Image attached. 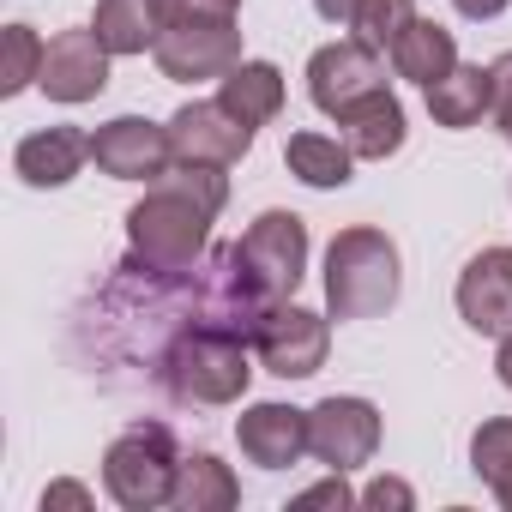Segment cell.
<instances>
[{
	"instance_id": "cell-1",
	"label": "cell",
	"mask_w": 512,
	"mask_h": 512,
	"mask_svg": "<svg viewBox=\"0 0 512 512\" xmlns=\"http://www.w3.org/2000/svg\"><path fill=\"white\" fill-rule=\"evenodd\" d=\"M211 205L193 199L175 175L151 181V193L127 211V247L133 260L127 272H145V278H187L199 266V253L211 247Z\"/></svg>"
},
{
	"instance_id": "cell-2",
	"label": "cell",
	"mask_w": 512,
	"mask_h": 512,
	"mask_svg": "<svg viewBox=\"0 0 512 512\" xmlns=\"http://www.w3.org/2000/svg\"><path fill=\"white\" fill-rule=\"evenodd\" d=\"M404 266H398V241L374 223H350L326 247V308L332 320H374L398 302Z\"/></svg>"
},
{
	"instance_id": "cell-3",
	"label": "cell",
	"mask_w": 512,
	"mask_h": 512,
	"mask_svg": "<svg viewBox=\"0 0 512 512\" xmlns=\"http://www.w3.org/2000/svg\"><path fill=\"white\" fill-rule=\"evenodd\" d=\"M157 380L175 404H235L253 380V362H247V338L223 332V326H181L175 344L157 356Z\"/></svg>"
},
{
	"instance_id": "cell-4",
	"label": "cell",
	"mask_w": 512,
	"mask_h": 512,
	"mask_svg": "<svg viewBox=\"0 0 512 512\" xmlns=\"http://www.w3.org/2000/svg\"><path fill=\"white\" fill-rule=\"evenodd\" d=\"M175 476H181V452H175V434L163 422H133L103 452V488L127 512L169 506L175 500Z\"/></svg>"
},
{
	"instance_id": "cell-5",
	"label": "cell",
	"mask_w": 512,
	"mask_h": 512,
	"mask_svg": "<svg viewBox=\"0 0 512 512\" xmlns=\"http://www.w3.org/2000/svg\"><path fill=\"white\" fill-rule=\"evenodd\" d=\"M235 247V260L241 272L253 278V290H260L266 302H290L302 272H308V223L296 211H260L253 217V229Z\"/></svg>"
},
{
	"instance_id": "cell-6",
	"label": "cell",
	"mask_w": 512,
	"mask_h": 512,
	"mask_svg": "<svg viewBox=\"0 0 512 512\" xmlns=\"http://www.w3.org/2000/svg\"><path fill=\"white\" fill-rule=\"evenodd\" d=\"M151 61H157V73L175 79V85L223 79V73L241 61V31H235V19H163Z\"/></svg>"
},
{
	"instance_id": "cell-7",
	"label": "cell",
	"mask_w": 512,
	"mask_h": 512,
	"mask_svg": "<svg viewBox=\"0 0 512 512\" xmlns=\"http://www.w3.org/2000/svg\"><path fill=\"white\" fill-rule=\"evenodd\" d=\"M253 350H260L266 374H278V380H308V374L326 368L332 326H326V314H314V308L278 302V308L260 320V332H253Z\"/></svg>"
},
{
	"instance_id": "cell-8",
	"label": "cell",
	"mask_w": 512,
	"mask_h": 512,
	"mask_svg": "<svg viewBox=\"0 0 512 512\" xmlns=\"http://www.w3.org/2000/svg\"><path fill=\"white\" fill-rule=\"evenodd\" d=\"M308 452L326 470H356L380 452V410L368 398H320L308 410Z\"/></svg>"
},
{
	"instance_id": "cell-9",
	"label": "cell",
	"mask_w": 512,
	"mask_h": 512,
	"mask_svg": "<svg viewBox=\"0 0 512 512\" xmlns=\"http://www.w3.org/2000/svg\"><path fill=\"white\" fill-rule=\"evenodd\" d=\"M91 163L115 181H163L175 169L169 127H157L145 115H115L91 133Z\"/></svg>"
},
{
	"instance_id": "cell-10",
	"label": "cell",
	"mask_w": 512,
	"mask_h": 512,
	"mask_svg": "<svg viewBox=\"0 0 512 512\" xmlns=\"http://www.w3.org/2000/svg\"><path fill=\"white\" fill-rule=\"evenodd\" d=\"M253 133L260 127H247L241 115H229L217 97L211 103H181L169 115V151L175 163H241L253 151Z\"/></svg>"
},
{
	"instance_id": "cell-11",
	"label": "cell",
	"mask_w": 512,
	"mask_h": 512,
	"mask_svg": "<svg viewBox=\"0 0 512 512\" xmlns=\"http://www.w3.org/2000/svg\"><path fill=\"white\" fill-rule=\"evenodd\" d=\"M386 85V67H380V49H368V43H326V49H314V61H308V97H314V109L320 115H344L350 103H362L368 91H380Z\"/></svg>"
},
{
	"instance_id": "cell-12",
	"label": "cell",
	"mask_w": 512,
	"mask_h": 512,
	"mask_svg": "<svg viewBox=\"0 0 512 512\" xmlns=\"http://www.w3.org/2000/svg\"><path fill=\"white\" fill-rule=\"evenodd\" d=\"M458 320L482 338H512V247H482L458 272Z\"/></svg>"
},
{
	"instance_id": "cell-13",
	"label": "cell",
	"mask_w": 512,
	"mask_h": 512,
	"mask_svg": "<svg viewBox=\"0 0 512 512\" xmlns=\"http://www.w3.org/2000/svg\"><path fill=\"white\" fill-rule=\"evenodd\" d=\"M109 49H103V37L85 25V31H61V37H49V55H43V97H55V103H91V97H103V85H109Z\"/></svg>"
},
{
	"instance_id": "cell-14",
	"label": "cell",
	"mask_w": 512,
	"mask_h": 512,
	"mask_svg": "<svg viewBox=\"0 0 512 512\" xmlns=\"http://www.w3.org/2000/svg\"><path fill=\"white\" fill-rule=\"evenodd\" d=\"M235 446L260 470H290L308 452V410H296V404H247L235 416Z\"/></svg>"
},
{
	"instance_id": "cell-15",
	"label": "cell",
	"mask_w": 512,
	"mask_h": 512,
	"mask_svg": "<svg viewBox=\"0 0 512 512\" xmlns=\"http://www.w3.org/2000/svg\"><path fill=\"white\" fill-rule=\"evenodd\" d=\"M404 103L380 85V91H368L362 103H350L344 115H338V139L356 151V163H386V157H398L404 151Z\"/></svg>"
},
{
	"instance_id": "cell-16",
	"label": "cell",
	"mask_w": 512,
	"mask_h": 512,
	"mask_svg": "<svg viewBox=\"0 0 512 512\" xmlns=\"http://www.w3.org/2000/svg\"><path fill=\"white\" fill-rule=\"evenodd\" d=\"M91 157V133L79 127H43V133H25L19 151H13V169L25 187H67Z\"/></svg>"
},
{
	"instance_id": "cell-17",
	"label": "cell",
	"mask_w": 512,
	"mask_h": 512,
	"mask_svg": "<svg viewBox=\"0 0 512 512\" xmlns=\"http://www.w3.org/2000/svg\"><path fill=\"white\" fill-rule=\"evenodd\" d=\"M488 109H494V73L476 67V61H458L446 79L428 85V115H434V127L464 133V127H482Z\"/></svg>"
},
{
	"instance_id": "cell-18",
	"label": "cell",
	"mask_w": 512,
	"mask_h": 512,
	"mask_svg": "<svg viewBox=\"0 0 512 512\" xmlns=\"http://www.w3.org/2000/svg\"><path fill=\"white\" fill-rule=\"evenodd\" d=\"M217 103L229 115H241L247 127H266L284 115V73L272 61H235L223 79H217Z\"/></svg>"
},
{
	"instance_id": "cell-19",
	"label": "cell",
	"mask_w": 512,
	"mask_h": 512,
	"mask_svg": "<svg viewBox=\"0 0 512 512\" xmlns=\"http://www.w3.org/2000/svg\"><path fill=\"white\" fill-rule=\"evenodd\" d=\"M386 55H392V73L410 79V85H422V91L458 67V43H452V31L434 25V19H410V31H404Z\"/></svg>"
},
{
	"instance_id": "cell-20",
	"label": "cell",
	"mask_w": 512,
	"mask_h": 512,
	"mask_svg": "<svg viewBox=\"0 0 512 512\" xmlns=\"http://www.w3.org/2000/svg\"><path fill=\"white\" fill-rule=\"evenodd\" d=\"M169 506L175 512H229V506H241V482H235V470L223 458L193 452V458H181V476H175V500Z\"/></svg>"
},
{
	"instance_id": "cell-21",
	"label": "cell",
	"mask_w": 512,
	"mask_h": 512,
	"mask_svg": "<svg viewBox=\"0 0 512 512\" xmlns=\"http://www.w3.org/2000/svg\"><path fill=\"white\" fill-rule=\"evenodd\" d=\"M91 31L103 37L109 55H145V49H157L163 13H157V0H97Z\"/></svg>"
},
{
	"instance_id": "cell-22",
	"label": "cell",
	"mask_w": 512,
	"mask_h": 512,
	"mask_svg": "<svg viewBox=\"0 0 512 512\" xmlns=\"http://www.w3.org/2000/svg\"><path fill=\"white\" fill-rule=\"evenodd\" d=\"M284 163H290V175L296 181H308V187H344L350 181V169H356V151L344 145V139H332V133H290V145H284Z\"/></svg>"
},
{
	"instance_id": "cell-23",
	"label": "cell",
	"mask_w": 512,
	"mask_h": 512,
	"mask_svg": "<svg viewBox=\"0 0 512 512\" xmlns=\"http://www.w3.org/2000/svg\"><path fill=\"white\" fill-rule=\"evenodd\" d=\"M470 470L488 482V494L512 512V416H488L470 434Z\"/></svg>"
},
{
	"instance_id": "cell-24",
	"label": "cell",
	"mask_w": 512,
	"mask_h": 512,
	"mask_svg": "<svg viewBox=\"0 0 512 512\" xmlns=\"http://www.w3.org/2000/svg\"><path fill=\"white\" fill-rule=\"evenodd\" d=\"M43 55H49V43L31 25L0 31V97H19L25 85H37L43 79Z\"/></svg>"
},
{
	"instance_id": "cell-25",
	"label": "cell",
	"mask_w": 512,
	"mask_h": 512,
	"mask_svg": "<svg viewBox=\"0 0 512 512\" xmlns=\"http://www.w3.org/2000/svg\"><path fill=\"white\" fill-rule=\"evenodd\" d=\"M410 19H416L410 0H356L350 31H356V43H368V49H380V55H386V49L410 31Z\"/></svg>"
},
{
	"instance_id": "cell-26",
	"label": "cell",
	"mask_w": 512,
	"mask_h": 512,
	"mask_svg": "<svg viewBox=\"0 0 512 512\" xmlns=\"http://www.w3.org/2000/svg\"><path fill=\"white\" fill-rule=\"evenodd\" d=\"M488 73H494V109H488V121L500 127V139L512 145V49L506 55H494L488 61Z\"/></svg>"
},
{
	"instance_id": "cell-27",
	"label": "cell",
	"mask_w": 512,
	"mask_h": 512,
	"mask_svg": "<svg viewBox=\"0 0 512 512\" xmlns=\"http://www.w3.org/2000/svg\"><path fill=\"white\" fill-rule=\"evenodd\" d=\"M163 19H241V0H157Z\"/></svg>"
},
{
	"instance_id": "cell-28",
	"label": "cell",
	"mask_w": 512,
	"mask_h": 512,
	"mask_svg": "<svg viewBox=\"0 0 512 512\" xmlns=\"http://www.w3.org/2000/svg\"><path fill=\"white\" fill-rule=\"evenodd\" d=\"M362 494H350V482H344V470H332L326 482H314V488H302L296 494V506H356Z\"/></svg>"
},
{
	"instance_id": "cell-29",
	"label": "cell",
	"mask_w": 512,
	"mask_h": 512,
	"mask_svg": "<svg viewBox=\"0 0 512 512\" xmlns=\"http://www.w3.org/2000/svg\"><path fill=\"white\" fill-rule=\"evenodd\" d=\"M362 506H416V494H410V482H398V476H380V482L362 494Z\"/></svg>"
},
{
	"instance_id": "cell-30",
	"label": "cell",
	"mask_w": 512,
	"mask_h": 512,
	"mask_svg": "<svg viewBox=\"0 0 512 512\" xmlns=\"http://www.w3.org/2000/svg\"><path fill=\"white\" fill-rule=\"evenodd\" d=\"M49 506H91V488H79V482H49L43 512H49Z\"/></svg>"
},
{
	"instance_id": "cell-31",
	"label": "cell",
	"mask_w": 512,
	"mask_h": 512,
	"mask_svg": "<svg viewBox=\"0 0 512 512\" xmlns=\"http://www.w3.org/2000/svg\"><path fill=\"white\" fill-rule=\"evenodd\" d=\"M452 7H458L464 19H476V25H482V19H500V13L512 7V0H452Z\"/></svg>"
},
{
	"instance_id": "cell-32",
	"label": "cell",
	"mask_w": 512,
	"mask_h": 512,
	"mask_svg": "<svg viewBox=\"0 0 512 512\" xmlns=\"http://www.w3.org/2000/svg\"><path fill=\"white\" fill-rule=\"evenodd\" d=\"M314 13H320L326 25H350V13H356V0H314Z\"/></svg>"
},
{
	"instance_id": "cell-33",
	"label": "cell",
	"mask_w": 512,
	"mask_h": 512,
	"mask_svg": "<svg viewBox=\"0 0 512 512\" xmlns=\"http://www.w3.org/2000/svg\"><path fill=\"white\" fill-rule=\"evenodd\" d=\"M494 374H500V386H512V338H500V356H494Z\"/></svg>"
}]
</instances>
